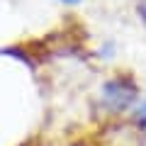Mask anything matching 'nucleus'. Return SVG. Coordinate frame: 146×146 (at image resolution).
<instances>
[{
    "label": "nucleus",
    "instance_id": "obj_4",
    "mask_svg": "<svg viewBox=\"0 0 146 146\" xmlns=\"http://www.w3.org/2000/svg\"><path fill=\"white\" fill-rule=\"evenodd\" d=\"M61 3H68V5H76V3H80V0H61Z\"/></svg>",
    "mask_w": 146,
    "mask_h": 146
},
{
    "label": "nucleus",
    "instance_id": "obj_3",
    "mask_svg": "<svg viewBox=\"0 0 146 146\" xmlns=\"http://www.w3.org/2000/svg\"><path fill=\"white\" fill-rule=\"evenodd\" d=\"M139 15L144 17V22H146V3H141V5H139Z\"/></svg>",
    "mask_w": 146,
    "mask_h": 146
},
{
    "label": "nucleus",
    "instance_id": "obj_2",
    "mask_svg": "<svg viewBox=\"0 0 146 146\" xmlns=\"http://www.w3.org/2000/svg\"><path fill=\"white\" fill-rule=\"evenodd\" d=\"M134 122L139 127H146V100H141V105L134 110Z\"/></svg>",
    "mask_w": 146,
    "mask_h": 146
},
{
    "label": "nucleus",
    "instance_id": "obj_1",
    "mask_svg": "<svg viewBox=\"0 0 146 146\" xmlns=\"http://www.w3.org/2000/svg\"><path fill=\"white\" fill-rule=\"evenodd\" d=\"M139 100V88L129 76H115L100 90V107L112 115H122L131 110Z\"/></svg>",
    "mask_w": 146,
    "mask_h": 146
}]
</instances>
